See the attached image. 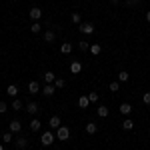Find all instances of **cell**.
Listing matches in <instances>:
<instances>
[{
  "label": "cell",
  "instance_id": "cell-1",
  "mask_svg": "<svg viewBox=\"0 0 150 150\" xmlns=\"http://www.w3.org/2000/svg\"><path fill=\"white\" fill-rule=\"evenodd\" d=\"M54 140H56V134H54L52 130H48V132H44V134L40 136V142H42V146H50Z\"/></svg>",
  "mask_w": 150,
  "mask_h": 150
},
{
  "label": "cell",
  "instance_id": "cell-2",
  "mask_svg": "<svg viewBox=\"0 0 150 150\" xmlns=\"http://www.w3.org/2000/svg\"><path fill=\"white\" fill-rule=\"evenodd\" d=\"M68 138H70V128L62 124V126L56 130V140H68Z\"/></svg>",
  "mask_w": 150,
  "mask_h": 150
},
{
  "label": "cell",
  "instance_id": "cell-3",
  "mask_svg": "<svg viewBox=\"0 0 150 150\" xmlns=\"http://www.w3.org/2000/svg\"><path fill=\"white\" fill-rule=\"evenodd\" d=\"M78 30H80L82 34H92L94 32V24L92 22H82L80 26H78Z\"/></svg>",
  "mask_w": 150,
  "mask_h": 150
},
{
  "label": "cell",
  "instance_id": "cell-4",
  "mask_svg": "<svg viewBox=\"0 0 150 150\" xmlns=\"http://www.w3.org/2000/svg\"><path fill=\"white\" fill-rule=\"evenodd\" d=\"M28 16H30L34 22H38V20L42 18V10H40L38 6H32V8H30V12H28Z\"/></svg>",
  "mask_w": 150,
  "mask_h": 150
},
{
  "label": "cell",
  "instance_id": "cell-5",
  "mask_svg": "<svg viewBox=\"0 0 150 150\" xmlns=\"http://www.w3.org/2000/svg\"><path fill=\"white\" fill-rule=\"evenodd\" d=\"M48 126L52 128V130H58V128L62 126V120H60V116H50V120H48Z\"/></svg>",
  "mask_w": 150,
  "mask_h": 150
},
{
  "label": "cell",
  "instance_id": "cell-6",
  "mask_svg": "<svg viewBox=\"0 0 150 150\" xmlns=\"http://www.w3.org/2000/svg\"><path fill=\"white\" fill-rule=\"evenodd\" d=\"M118 110H120V114H124V116H130V114H132V110H134V106H132V104H128V102H122V104H120V108H118Z\"/></svg>",
  "mask_w": 150,
  "mask_h": 150
},
{
  "label": "cell",
  "instance_id": "cell-7",
  "mask_svg": "<svg viewBox=\"0 0 150 150\" xmlns=\"http://www.w3.org/2000/svg\"><path fill=\"white\" fill-rule=\"evenodd\" d=\"M40 90H42V88H40V84H38L36 80H30V82H28V92H30V94H38Z\"/></svg>",
  "mask_w": 150,
  "mask_h": 150
},
{
  "label": "cell",
  "instance_id": "cell-8",
  "mask_svg": "<svg viewBox=\"0 0 150 150\" xmlns=\"http://www.w3.org/2000/svg\"><path fill=\"white\" fill-rule=\"evenodd\" d=\"M70 72H72V74H80L82 72V62H78V60L70 62Z\"/></svg>",
  "mask_w": 150,
  "mask_h": 150
},
{
  "label": "cell",
  "instance_id": "cell-9",
  "mask_svg": "<svg viewBox=\"0 0 150 150\" xmlns=\"http://www.w3.org/2000/svg\"><path fill=\"white\" fill-rule=\"evenodd\" d=\"M20 130H22V122H20V120H12L10 122V132L16 134V132H20Z\"/></svg>",
  "mask_w": 150,
  "mask_h": 150
},
{
  "label": "cell",
  "instance_id": "cell-10",
  "mask_svg": "<svg viewBox=\"0 0 150 150\" xmlns=\"http://www.w3.org/2000/svg\"><path fill=\"white\" fill-rule=\"evenodd\" d=\"M54 92H56V86H54V84H46V86L42 88V94H44V96H54Z\"/></svg>",
  "mask_w": 150,
  "mask_h": 150
},
{
  "label": "cell",
  "instance_id": "cell-11",
  "mask_svg": "<svg viewBox=\"0 0 150 150\" xmlns=\"http://www.w3.org/2000/svg\"><path fill=\"white\" fill-rule=\"evenodd\" d=\"M14 144H16V148L20 150V148H26V146H28V140L24 138V136H18V138L14 140Z\"/></svg>",
  "mask_w": 150,
  "mask_h": 150
},
{
  "label": "cell",
  "instance_id": "cell-12",
  "mask_svg": "<svg viewBox=\"0 0 150 150\" xmlns=\"http://www.w3.org/2000/svg\"><path fill=\"white\" fill-rule=\"evenodd\" d=\"M40 126H42V124H40V120H38V118H32V120H30V124H28V128H30L32 132H38Z\"/></svg>",
  "mask_w": 150,
  "mask_h": 150
},
{
  "label": "cell",
  "instance_id": "cell-13",
  "mask_svg": "<svg viewBox=\"0 0 150 150\" xmlns=\"http://www.w3.org/2000/svg\"><path fill=\"white\" fill-rule=\"evenodd\" d=\"M54 80H56V76H54V72H52V70L44 72V82H46V84H54Z\"/></svg>",
  "mask_w": 150,
  "mask_h": 150
},
{
  "label": "cell",
  "instance_id": "cell-14",
  "mask_svg": "<svg viewBox=\"0 0 150 150\" xmlns=\"http://www.w3.org/2000/svg\"><path fill=\"white\" fill-rule=\"evenodd\" d=\"M26 112L34 116L36 112H38V104H36V102H28V104H26Z\"/></svg>",
  "mask_w": 150,
  "mask_h": 150
},
{
  "label": "cell",
  "instance_id": "cell-15",
  "mask_svg": "<svg viewBox=\"0 0 150 150\" xmlns=\"http://www.w3.org/2000/svg\"><path fill=\"white\" fill-rule=\"evenodd\" d=\"M96 114L100 116V118H106V116L110 114V110H108V108H106V106L102 104V106H98V108H96Z\"/></svg>",
  "mask_w": 150,
  "mask_h": 150
},
{
  "label": "cell",
  "instance_id": "cell-16",
  "mask_svg": "<svg viewBox=\"0 0 150 150\" xmlns=\"http://www.w3.org/2000/svg\"><path fill=\"white\" fill-rule=\"evenodd\" d=\"M44 40H46V42H54V40H56V32H54V30H46V32H44Z\"/></svg>",
  "mask_w": 150,
  "mask_h": 150
},
{
  "label": "cell",
  "instance_id": "cell-17",
  "mask_svg": "<svg viewBox=\"0 0 150 150\" xmlns=\"http://www.w3.org/2000/svg\"><path fill=\"white\" fill-rule=\"evenodd\" d=\"M6 94L12 96V98H16V94H18V86H16V84H10V86L6 88Z\"/></svg>",
  "mask_w": 150,
  "mask_h": 150
},
{
  "label": "cell",
  "instance_id": "cell-18",
  "mask_svg": "<svg viewBox=\"0 0 150 150\" xmlns=\"http://www.w3.org/2000/svg\"><path fill=\"white\" fill-rule=\"evenodd\" d=\"M78 106H80V108H88V106H90V98H88V96H80V98H78Z\"/></svg>",
  "mask_w": 150,
  "mask_h": 150
},
{
  "label": "cell",
  "instance_id": "cell-19",
  "mask_svg": "<svg viewBox=\"0 0 150 150\" xmlns=\"http://www.w3.org/2000/svg\"><path fill=\"white\" fill-rule=\"evenodd\" d=\"M122 128H124V130H134V120H132V118H124Z\"/></svg>",
  "mask_w": 150,
  "mask_h": 150
},
{
  "label": "cell",
  "instance_id": "cell-20",
  "mask_svg": "<svg viewBox=\"0 0 150 150\" xmlns=\"http://www.w3.org/2000/svg\"><path fill=\"white\" fill-rule=\"evenodd\" d=\"M130 80V74H128L126 70H120L118 72V82H128Z\"/></svg>",
  "mask_w": 150,
  "mask_h": 150
},
{
  "label": "cell",
  "instance_id": "cell-21",
  "mask_svg": "<svg viewBox=\"0 0 150 150\" xmlns=\"http://www.w3.org/2000/svg\"><path fill=\"white\" fill-rule=\"evenodd\" d=\"M96 130H98L96 122H88V124H86V132H88V134H96Z\"/></svg>",
  "mask_w": 150,
  "mask_h": 150
},
{
  "label": "cell",
  "instance_id": "cell-22",
  "mask_svg": "<svg viewBox=\"0 0 150 150\" xmlns=\"http://www.w3.org/2000/svg\"><path fill=\"white\" fill-rule=\"evenodd\" d=\"M70 18H72V22L78 24V26L82 24V16H80V12H72V16H70Z\"/></svg>",
  "mask_w": 150,
  "mask_h": 150
},
{
  "label": "cell",
  "instance_id": "cell-23",
  "mask_svg": "<svg viewBox=\"0 0 150 150\" xmlns=\"http://www.w3.org/2000/svg\"><path fill=\"white\" fill-rule=\"evenodd\" d=\"M60 52H62V54H70V52H72V44H68V42H64V44L60 46Z\"/></svg>",
  "mask_w": 150,
  "mask_h": 150
},
{
  "label": "cell",
  "instance_id": "cell-24",
  "mask_svg": "<svg viewBox=\"0 0 150 150\" xmlns=\"http://www.w3.org/2000/svg\"><path fill=\"white\" fill-rule=\"evenodd\" d=\"M90 52H92L94 56H98V54L102 52V46H100V44H90Z\"/></svg>",
  "mask_w": 150,
  "mask_h": 150
},
{
  "label": "cell",
  "instance_id": "cell-25",
  "mask_svg": "<svg viewBox=\"0 0 150 150\" xmlns=\"http://www.w3.org/2000/svg\"><path fill=\"white\" fill-rule=\"evenodd\" d=\"M40 30H42V26H40V22H32V26H30V32H32V34H38Z\"/></svg>",
  "mask_w": 150,
  "mask_h": 150
},
{
  "label": "cell",
  "instance_id": "cell-26",
  "mask_svg": "<svg viewBox=\"0 0 150 150\" xmlns=\"http://www.w3.org/2000/svg\"><path fill=\"white\" fill-rule=\"evenodd\" d=\"M108 88H110V90H112V92H118V90H120V82H118V80L110 82V86H108Z\"/></svg>",
  "mask_w": 150,
  "mask_h": 150
},
{
  "label": "cell",
  "instance_id": "cell-27",
  "mask_svg": "<svg viewBox=\"0 0 150 150\" xmlns=\"http://www.w3.org/2000/svg\"><path fill=\"white\" fill-rule=\"evenodd\" d=\"M78 48H80L82 52H86V50H90V44H88L86 40H82V42H78Z\"/></svg>",
  "mask_w": 150,
  "mask_h": 150
},
{
  "label": "cell",
  "instance_id": "cell-28",
  "mask_svg": "<svg viewBox=\"0 0 150 150\" xmlns=\"http://www.w3.org/2000/svg\"><path fill=\"white\" fill-rule=\"evenodd\" d=\"M12 108H14V110H22V100L14 98V102H12Z\"/></svg>",
  "mask_w": 150,
  "mask_h": 150
},
{
  "label": "cell",
  "instance_id": "cell-29",
  "mask_svg": "<svg viewBox=\"0 0 150 150\" xmlns=\"http://www.w3.org/2000/svg\"><path fill=\"white\" fill-rule=\"evenodd\" d=\"M2 140H4V142H14V140H12V132H10V130L2 134Z\"/></svg>",
  "mask_w": 150,
  "mask_h": 150
},
{
  "label": "cell",
  "instance_id": "cell-30",
  "mask_svg": "<svg viewBox=\"0 0 150 150\" xmlns=\"http://www.w3.org/2000/svg\"><path fill=\"white\" fill-rule=\"evenodd\" d=\"M64 84H66V82L62 80V78H56V80H54V86H56V88H64Z\"/></svg>",
  "mask_w": 150,
  "mask_h": 150
},
{
  "label": "cell",
  "instance_id": "cell-31",
  "mask_svg": "<svg viewBox=\"0 0 150 150\" xmlns=\"http://www.w3.org/2000/svg\"><path fill=\"white\" fill-rule=\"evenodd\" d=\"M142 102H144V104H150V92H144V94H142Z\"/></svg>",
  "mask_w": 150,
  "mask_h": 150
},
{
  "label": "cell",
  "instance_id": "cell-32",
  "mask_svg": "<svg viewBox=\"0 0 150 150\" xmlns=\"http://www.w3.org/2000/svg\"><path fill=\"white\" fill-rule=\"evenodd\" d=\"M88 98H90V102H96V100H98V92H90Z\"/></svg>",
  "mask_w": 150,
  "mask_h": 150
},
{
  "label": "cell",
  "instance_id": "cell-33",
  "mask_svg": "<svg viewBox=\"0 0 150 150\" xmlns=\"http://www.w3.org/2000/svg\"><path fill=\"white\" fill-rule=\"evenodd\" d=\"M6 110H8V106H6V102H2V100H0V114H4Z\"/></svg>",
  "mask_w": 150,
  "mask_h": 150
},
{
  "label": "cell",
  "instance_id": "cell-34",
  "mask_svg": "<svg viewBox=\"0 0 150 150\" xmlns=\"http://www.w3.org/2000/svg\"><path fill=\"white\" fill-rule=\"evenodd\" d=\"M126 2H128V6H136L140 0H126Z\"/></svg>",
  "mask_w": 150,
  "mask_h": 150
},
{
  "label": "cell",
  "instance_id": "cell-35",
  "mask_svg": "<svg viewBox=\"0 0 150 150\" xmlns=\"http://www.w3.org/2000/svg\"><path fill=\"white\" fill-rule=\"evenodd\" d=\"M146 22H150V12H146Z\"/></svg>",
  "mask_w": 150,
  "mask_h": 150
},
{
  "label": "cell",
  "instance_id": "cell-36",
  "mask_svg": "<svg viewBox=\"0 0 150 150\" xmlns=\"http://www.w3.org/2000/svg\"><path fill=\"white\" fill-rule=\"evenodd\" d=\"M0 150H4V146H2V144H0Z\"/></svg>",
  "mask_w": 150,
  "mask_h": 150
},
{
  "label": "cell",
  "instance_id": "cell-37",
  "mask_svg": "<svg viewBox=\"0 0 150 150\" xmlns=\"http://www.w3.org/2000/svg\"><path fill=\"white\" fill-rule=\"evenodd\" d=\"M20 150H26V148H20Z\"/></svg>",
  "mask_w": 150,
  "mask_h": 150
}]
</instances>
